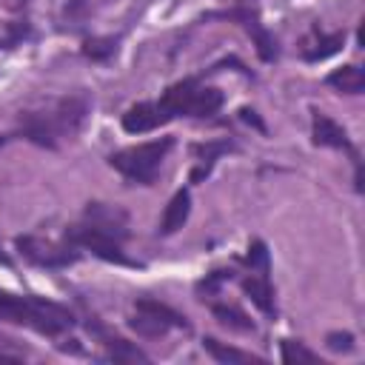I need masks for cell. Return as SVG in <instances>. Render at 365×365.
I'll return each instance as SVG.
<instances>
[{
	"label": "cell",
	"mask_w": 365,
	"mask_h": 365,
	"mask_svg": "<svg viewBox=\"0 0 365 365\" xmlns=\"http://www.w3.org/2000/svg\"><path fill=\"white\" fill-rule=\"evenodd\" d=\"M20 257L37 268H48V271H60V268H68L80 259V248L71 245L68 240L63 242H54V240H43V237H34V234H23L14 240Z\"/></svg>",
	"instance_id": "8992f818"
},
{
	"label": "cell",
	"mask_w": 365,
	"mask_h": 365,
	"mask_svg": "<svg viewBox=\"0 0 365 365\" xmlns=\"http://www.w3.org/2000/svg\"><path fill=\"white\" fill-rule=\"evenodd\" d=\"M208 17H225V20H237L251 37H254V46H257V51H259V57L265 60V63H274L277 60V54H279V48H277V37L259 23V14L254 11V9H248V6H240V9H231V11H214V14H208Z\"/></svg>",
	"instance_id": "9c48e42d"
},
{
	"label": "cell",
	"mask_w": 365,
	"mask_h": 365,
	"mask_svg": "<svg viewBox=\"0 0 365 365\" xmlns=\"http://www.w3.org/2000/svg\"><path fill=\"white\" fill-rule=\"evenodd\" d=\"M240 117H242V120H248V123H254V125H257L259 131H265V125H262V123L257 120V114H254L251 108H242V111H240Z\"/></svg>",
	"instance_id": "603a6c76"
},
{
	"label": "cell",
	"mask_w": 365,
	"mask_h": 365,
	"mask_svg": "<svg viewBox=\"0 0 365 365\" xmlns=\"http://www.w3.org/2000/svg\"><path fill=\"white\" fill-rule=\"evenodd\" d=\"M240 288L248 294V299H251L265 317H274V314H277V305H274V288H271L268 274L251 271V277H242V279H240Z\"/></svg>",
	"instance_id": "8fae6325"
},
{
	"label": "cell",
	"mask_w": 365,
	"mask_h": 365,
	"mask_svg": "<svg viewBox=\"0 0 365 365\" xmlns=\"http://www.w3.org/2000/svg\"><path fill=\"white\" fill-rule=\"evenodd\" d=\"M188 214H191V194H188V188H180V191L168 200V205H165V211H163L160 234H174V231H180V228L185 225Z\"/></svg>",
	"instance_id": "7c38bea8"
},
{
	"label": "cell",
	"mask_w": 365,
	"mask_h": 365,
	"mask_svg": "<svg viewBox=\"0 0 365 365\" xmlns=\"http://www.w3.org/2000/svg\"><path fill=\"white\" fill-rule=\"evenodd\" d=\"M128 325L140 334V336H163L168 328H182L188 331V319L174 311L171 305L151 299V297H140L134 302V317L128 319Z\"/></svg>",
	"instance_id": "52a82bcc"
},
{
	"label": "cell",
	"mask_w": 365,
	"mask_h": 365,
	"mask_svg": "<svg viewBox=\"0 0 365 365\" xmlns=\"http://www.w3.org/2000/svg\"><path fill=\"white\" fill-rule=\"evenodd\" d=\"M211 314L225 325V328H234V331H254V322L248 319V314L237 305H225V302H211Z\"/></svg>",
	"instance_id": "2e32d148"
},
{
	"label": "cell",
	"mask_w": 365,
	"mask_h": 365,
	"mask_svg": "<svg viewBox=\"0 0 365 365\" xmlns=\"http://www.w3.org/2000/svg\"><path fill=\"white\" fill-rule=\"evenodd\" d=\"M191 151H194V157L200 160V165L191 171V182H200L202 177H208V174H211V168H214V163H217V157H220V154L234 151V143H228V140H217V143H197V145H191Z\"/></svg>",
	"instance_id": "4fadbf2b"
},
{
	"label": "cell",
	"mask_w": 365,
	"mask_h": 365,
	"mask_svg": "<svg viewBox=\"0 0 365 365\" xmlns=\"http://www.w3.org/2000/svg\"><path fill=\"white\" fill-rule=\"evenodd\" d=\"M202 348L217 359V362H225V365H242V362H262V356H254L248 351H240V348H231L214 336H205L202 339Z\"/></svg>",
	"instance_id": "9a60e30c"
},
{
	"label": "cell",
	"mask_w": 365,
	"mask_h": 365,
	"mask_svg": "<svg viewBox=\"0 0 365 365\" xmlns=\"http://www.w3.org/2000/svg\"><path fill=\"white\" fill-rule=\"evenodd\" d=\"M279 356H282L285 365H322L319 354L305 348L299 339H282L279 342Z\"/></svg>",
	"instance_id": "e0dca14e"
},
{
	"label": "cell",
	"mask_w": 365,
	"mask_h": 365,
	"mask_svg": "<svg viewBox=\"0 0 365 365\" xmlns=\"http://www.w3.org/2000/svg\"><path fill=\"white\" fill-rule=\"evenodd\" d=\"M0 259H3V257H0Z\"/></svg>",
	"instance_id": "d4e9b609"
},
{
	"label": "cell",
	"mask_w": 365,
	"mask_h": 365,
	"mask_svg": "<svg viewBox=\"0 0 365 365\" xmlns=\"http://www.w3.org/2000/svg\"><path fill=\"white\" fill-rule=\"evenodd\" d=\"M83 54L94 63H106L117 54V40L114 37H88L83 43Z\"/></svg>",
	"instance_id": "d6986e66"
},
{
	"label": "cell",
	"mask_w": 365,
	"mask_h": 365,
	"mask_svg": "<svg viewBox=\"0 0 365 365\" xmlns=\"http://www.w3.org/2000/svg\"><path fill=\"white\" fill-rule=\"evenodd\" d=\"M91 100L86 91L63 94L57 100L43 103L40 108H26L17 114V134L31 140L40 148H57L63 140H71L86 117H88Z\"/></svg>",
	"instance_id": "7a4b0ae2"
},
{
	"label": "cell",
	"mask_w": 365,
	"mask_h": 365,
	"mask_svg": "<svg viewBox=\"0 0 365 365\" xmlns=\"http://www.w3.org/2000/svg\"><path fill=\"white\" fill-rule=\"evenodd\" d=\"M311 137H314V145H325V148H342L351 154L354 160V171H356V191H362V160L348 137V131L334 123L325 111H314V120H311Z\"/></svg>",
	"instance_id": "ba28073f"
},
{
	"label": "cell",
	"mask_w": 365,
	"mask_h": 365,
	"mask_svg": "<svg viewBox=\"0 0 365 365\" xmlns=\"http://www.w3.org/2000/svg\"><path fill=\"white\" fill-rule=\"evenodd\" d=\"M228 277H231V271H211L205 279H200V282H197V294L217 297V294H220V285H222ZM205 297H202V299H205Z\"/></svg>",
	"instance_id": "44dd1931"
},
{
	"label": "cell",
	"mask_w": 365,
	"mask_h": 365,
	"mask_svg": "<svg viewBox=\"0 0 365 365\" xmlns=\"http://www.w3.org/2000/svg\"><path fill=\"white\" fill-rule=\"evenodd\" d=\"M325 83L331 88H336L339 94H362V88H365V71L359 66H342V68L331 71L325 77Z\"/></svg>",
	"instance_id": "5bb4252c"
},
{
	"label": "cell",
	"mask_w": 365,
	"mask_h": 365,
	"mask_svg": "<svg viewBox=\"0 0 365 365\" xmlns=\"http://www.w3.org/2000/svg\"><path fill=\"white\" fill-rule=\"evenodd\" d=\"M245 262L251 265V271H259V274H268V248L262 240H254L248 245V254H245Z\"/></svg>",
	"instance_id": "ffe728a7"
},
{
	"label": "cell",
	"mask_w": 365,
	"mask_h": 365,
	"mask_svg": "<svg viewBox=\"0 0 365 365\" xmlns=\"http://www.w3.org/2000/svg\"><path fill=\"white\" fill-rule=\"evenodd\" d=\"M225 97L220 88L214 86H202L200 77H185L177 80L174 86H168L163 91L160 100H143L137 106H131L123 114V131L128 134H145L154 131L177 117H211L222 108Z\"/></svg>",
	"instance_id": "6da1fadb"
},
{
	"label": "cell",
	"mask_w": 365,
	"mask_h": 365,
	"mask_svg": "<svg viewBox=\"0 0 365 365\" xmlns=\"http://www.w3.org/2000/svg\"><path fill=\"white\" fill-rule=\"evenodd\" d=\"M0 359H6V362H11V356H6V354H0Z\"/></svg>",
	"instance_id": "cb8c5ba5"
},
{
	"label": "cell",
	"mask_w": 365,
	"mask_h": 365,
	"mask_svg": "<svg viewBox=\"0 0 365 365\" xmlns=\"http://www.w3.org/2000/svg\"><path fill=\"white\" fill-rule=\"evenodd\" d=\"M63 237H66L71 245H77L80 251H91L94 257H100V259H106V262L140 268V262L131 259V257L123 251V242H125V240H123L120 234H114V231H108V228H103V225L86 220V217H83L80 222L68 225Z\"/></svg>",
	"instance_id": "5b68a950"
},
{
	"label": "cell",
	"mask_w": 365,
	"mask_h": 365,
	"mask_svg": "<svg viewBox=\"0 0 365 365\" xmlns=\"http://www.w3.org/2000/svg\"><path fill=\"white\" fill-rule=\"evenodd\" d=\"M342 46H345V31H331V34H328V31H322L319 26H311V31L305 34V40H302V46H299V54H302V60H308V63H319V60L336 54Z\"/></svg>",
	"instance_id": "30bf717a"
},
{
	"label": "cell",
	"mask_w": 365,
	"mask_h": 365,
	"mask_svg": "<svg viewBox=\"0 0 365 365\" xmlns=\"http://www.w3.org/2000/svg\"><path fill=\"white\" fill-rule=\"evenodd\" d=\"M0 319L26 325L43 336H60L63 331H68L74 325V317L68 308H63L51 299L20 297V294L3 291V288H0Z\"/></svg>",
	"instance_id": "3957f363"
},
{
	"label": "cell",
	"mask_w": 365,
	"mask_h": 365,
	"mask_svg": "<svg viewBox=\"0 0 365 365\" xmlns=\"http://www.w3.org/2000/svg\"><path fill=\"white\" fill-rule=\"evenodd\" d=\"M106 351H108V359H114V362H151L140 348H134V345H128L125 339H120V336H106Z\"/></svg>",
	"instance_id": "ac0fdd59"
},
{
	"label": "cell",
	"mask_w": 365,
	"mask_h": 365,
	"mask_svg": "<svg viewBox=\"0 0 365 365\" xmlns=\"http://www.w3.org/2000/svg\"><path fill=\"white\" fill-rule=\"evenodd\" d=\"M174 148V137H160L148 143H137L128 148H120L108 154V165L120 171L134 185H151L157 180V171L165 160V154Z\"/></svg>",
	"instance_id": "277c9868"
},
{
	"label": "cell",
	"mask_w": 365,
	"mask_h": 365,
	"mask_svg": "<svg viewBox=\"0 0 365 365\" xmlns=\"http://www.w3.org/2000/svg\"><path fill=\"white\" fill-rule=\"evenodd\" d=\"M325 342L331 351H354V336L348 331H331L325 336Z\"/></svg>",
	"instance_id": "7402d4cb"
}]
</instances>
